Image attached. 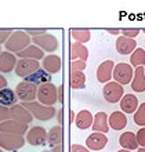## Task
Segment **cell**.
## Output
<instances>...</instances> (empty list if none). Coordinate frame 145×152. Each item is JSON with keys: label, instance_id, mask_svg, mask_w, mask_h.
<instances>
[{"label": "cell", "instance_id": "6da1fadb", "mask_svg": "<svg viewBox=\"0 0 145 152\" xmlns=\"http://www.w3.org/2000/svg\"><path fill=\"white\" fill-rule=\"evenodd\" d=\"M31 42H32V37L29 36L26 32L24 31H17V32H12L11 36L7 39L6 42V48L8 50V53H18L25 50V48L31 46Z\"/></svg>", "mask_w": 145, "mask_h": 152}, {"label": "cell", "instance_id": "7a4b0ae2", "mask_svg": "<svg viewBox=\"0 0 145 152\" xmlns=\"http://www.w3.org/2000/svg\"><path fill=\"white\" fill-rule=\"evenodd\" d=\"M21 105L32 113L33 119L50 120L54 118V115H55V108H54V107H46V105H42V104H39V102H36V101H32V102H22Z\"/></svg>", "mask_w": 145, "mask_h": 152}, {"label": "cell", "instance_id": "3957f363", "mask_svg": "<svg viewBox=\"0 0 145 152\" xmlns=\"http://www.w3.org/2000/svg\"><path fill=\"white\" fill-rule=\"evenodd\" d=\"M36 98L39 100V104L46 105V107H52L57 101V87L50 82L44 83L37 87Z\"/></svg>", "mask_w": 145, "mask_h": 152}, {"label": "cell", "instance_id": "277c9868", "mask_svg": "<svg viewBox=\"0 0 145 152\" xmlns=\"http://www.w3.org/2000/svg\"><path fill=\"white\" fill-rule=\"evenodd\" d=\"M25 145L24 136L10 134V133H0V148L3 151L15 152Z\"/></svg>", "mask_w": 145, "mask_h": 152}, {"label": "cell", "instance_id": "5b68a950", "mask_svg": "<svg viewBox=\"0 0 145 152\" xmlns=\"http://www.w3.org/2000/svg\"><path fill=\"white\" fill-rule=\"evenodd\" d=\"M133 75H134L133 66H131L130 64H127V62L116 64L115 65V68H113V72H112V77L115 79V82L119 83L120 86L131 83Z\"/></svg>", "mask_w": 145, "mask_h": 152}, {"label": "cell", "instance_id": "8992f818", "mask_svg": "<svg viewBox=\"0 0 145 152\" xmlns=\"http://www.w3.org/2000/svg\"><path fill=\"white\" fill-rule=\"evenodd\" d=\"M102 94H104V98L106 102L115 104V102H119L122 100V97L125 96V90H123V86H120L113 80V82H109L104 86Z\"/></svg>", "mask_w": 145, "mask_h": 152}, {"label": "cell", "instance_id": "52a82bcc", "mask_svg": "<svg viewBox=\"0 0 145 152\" xmlns=\"http://www.w3.org/2000/svg\"><path fill=\"white\" fill-rule=\"evenodd\" d=\"M37 69H40V62L36 60H28V58H21L20 61H17L15 65V73L20 77H26V76L32 75L33 72H36Z\"/></svg>", "mask_w": 145, "mask_h": 152}, {"label": "cell", "instance_id": "ba28073f", "mask_svg": "<svg viewBox=\"0 0 145 152\" xmlns=\"http://www.w3.org/2000/svg\"><path fill=\"white\" fill-rule=\"evenodd\" d=\"M36 93H37V87L31 83L21 82V83L17 84L15 88L17 98L22 101V102H32V101H35L36 100Z\"/></svg>", "mask_w": 145, "mask_h": 152}, {"label": "cell", "instance_id": "9c48e42d", "mask_svg": "<svg viewBox=\"0 0 145 152\" xmlns=\"http://www.w3.org/2000/svg\"><path fill=\"white\" fill-rule=\"evenodd\" d=\"M32 42L35 46H37L43 51L52 53L58 48V40H57L55 36H52L50 33H43L40 36L32 37Z\"/></svg>", "mask_w": 145, "mask_h": 152}, {"label": "cell", "instance_id": "30bf717a", "mask_svg": "<svg viewBox=\"0 0 145 152\" xmlns=\"http://www.w3.org/2000/svg\"><path fill=\"white\" fill-rule=\"evenodd\" d=\"M25 141H28V144L33 145V147L44 145L47 142V132H46V129L40 127V126H35V127L29 129L28 133H26Z\"/></svg>", "mask_w": 145, "mask_h": 152}, {"label": "cell", "instance_id": "8fae6325", "mask_svg": "<svg viewBox=\"0 0 145 152\" xmlns=\"http://www.w3.org/2000/svg\"><path fill=\"white\" fill-rule=\"evenodd\" d=\"M8 112H10V118L15 122H20V123L24 124H29L33 120L32 113L29 112L26 108H24L21 104H15L14 107L8 108Z\"/></svg>", "mask_w": 145, "mask_h": 152}, {"label": "cell", "instance_id": "7c38bea8", "mask_svg": "<svg viewBox=\"0 0 145 152\" xmlns=\"http://www.w3.org/2000/svg\"><path fill=\"white\" fill-rule=\"evenodd\" d=\"M0 133H10V134H18L24 136L28 133V124L20 123L12 119H8L3 123H0Z\"/></svg>", "mask_w": 145, "mask_h": 152}, {"label": "cell", "instance_id": "4fadbf2b", "mask_svg": "<svg viewBox=\"0 0 145 152\" xmlns=\"http://www.w3.org/2000/svg\"><path fill=\"white\" fill-rule=\"evenodd\" d=\"M115 68V62L112 60H106L101 62L100 66L97 68V80L102 84H106L112 79V72Z\"/></svg>", "mask_w": 145, "mask_h": 152}, {"label": "cell", "instance_id": "5bb4252c", "mask_svg": "<svg viewBox=\"0 0 145 152\" xmlns=\"http://www.w3.org/2000/svg\"><path fill=\"white\" fill-rule=\"evenodd\" d=\"M108 144V137L102 134V133H91L87 140H86V145H87V149H91V151H101V149L105 148V145Z\"/></svg>", "mask_w": 145, "mask_h": 152}, {"label": "cell", "instance_id": "9a60e30c", "mask_svg": "<svg viewBox=\"0 0 145 152\" xmlns=\"http://www.w3.org/2000/svg\"><path fill=\"white\" fill-rule=\"evenodd\" d=\"M136 48H137V43L134 39H129L122 35L116 39V51L122 56H129Z\"/></svg>", "mask_w": 145, "mask_h": 152}, {"label": "cell", "instance_id": "2e32d148", "mask_svg": "<svg viewBox=\"0 0 145 152\" xmlns=\"http://www.w3.org/2000/svg\"><path fill=\"white\" fill-rule=\"evenodd\" d=\"M17 65V57L12 53L1 51L0 53V72L8 73L12 69H15Z\"/></svg>", "mask_w": 145, "mask_h": 152}, {"label": "cell", "instance_id": "e0dca14e", "mask_svg": "<svg viewBox=\"0 0 145 152\" xmlns=\"http://www.w3.org/2000/svg\"><path fill=\"white\" fill-rule=\"evenodd\" d=\"M62 68V61L58 56H54V54H50V56L44 57L43 58V69L48 75L51 73H58Z\"/></svg>", "mask_w": 145, "mask_h": 152}, {"label": "cell", "instance_id": "ac0fdd59", "mask_svg": "<svg viewBox=\"0 0 145 152\" xmlns=\"http://www.w3.org/2000/svg\"><path fill=\"white\" fill-rule=\"evenodd\" d=\"M93 132L94 133H102L106 134L109 132V124H108V115L105 112H97L93 118Z\"/></svg>", "mask_w": 145, "mask_h": 152}, {"label": "cell", "instance_id": "d6986e66", "mask_svg": "<svg viewBox=\"0 0 145 152\" xmlns=\"http://www.w3.org/2000/svg\"><path fill=\"white\" fill-rule=\"evenodd\" d=\"M120 102V109L125 115H130V113H134L138 108V98L134 94H126V96L122 97Z\"/></svg>", "mask_w": 145, "mask_h": 152}, {"label": "cell", "instance_id": "ffe728a7", "mask_svg": "<svg viewBox=\"0 0 145 152\" xmlns=\"http://www.w3.org/2000/svg\"><path fill=\"white\" fill-rule=\"evenodd\" d=\"M24 82H26V83H31L33 84V86H39V84H44V83H50L51 82V75H48L47 72H46L44 69H37L36 72H33L32 75L26 76V77H24Z\"/></svg>", "mask_w": 145, "mask_h": 152}, {"label": "cell", "instance_id": "44dd1931", "mask_svg": "<svg viewBox=\"0 0 145 152\" xmlns=\"http://www.w3.org/2000/svg\"><path fill=\"white\" fill-rule=\"evenodd\" d=\"M108 124H109V129L123 130L127 126V115H125L122 111L112 112L111 116H108Z\"/></svg>", "mask_w": 145, "mask_h": 152}, {"label": "cell", "instance_id": "7402d4cb", "mask_svg": "<svg viewBox=\"0 0 145 152\" xmlns=\"http://www.w3.org/2000/svg\"><path fill=\"white\" fill-rule=\"evenodd\" d=\"M69 57H71L72 61H75V60L87 61V58H89V50H87V47H86L85 44H80L75 42L69 47Z\"/></svg>", "mask_w": 145, "mask_h": 152}, {"label": "cell", "instance_id": "603a6c76", "mask_svg": "<svg viewBox=\"0 0 145 152\" xmlns=\"http://www.w3.org/2000/svg\"><path fill=\"white\" fill-rule=\"evenodd\" d=\"M131 88L137 93H144L145 91V73H144V66H138L134 71L133 80H131Z\"/></svg>", "mask_w": 145, "mask_h": 152}, {"label": "cell", "instance_id": "cb8c5ba5", "mask_svg": "<svg viewBox=\"0 0 145 152\" xmlns=\"http://www.w3.org/2000/svg\"><path fill=\"white\" fill-rule=\"evenodd\" d=\"M17 56L20 57V58H28V60L39 61V60H43V58H44V51L40 50V48L37 47V46H35V44H31V46H28L25 50L18 53Z\"/></svg>", "mask_w": 145, "mask_h": 152}, {"label": "cell", "instance_id": "d4e9b609", "mask_svg": "<svg viewBox=\"0 0 145 152\" xmlns=\"http://www.w3.org/2000/svg\"><path fill=\"white\" fill-rule=\"evenodd\" d=\"M75 124L80 130H86V129L91 127V124H93V115L87 109H82L80 112L75 116Z\"/></svg>", "mask_w": 145, "mask_h": 152}, {"label": "cell", "instance_id": "484cf974", "mask_svg": "<svg viewBox=\"0 0 145 152\" xmlns=\"http://www.w3.org/2000/svg\"><path fill=\"white\" fill-rule=\"evenodd\" d=\"M17 101H18V98H17V94L14 90L8 87L0 90V105L1 107L11 108V107H14L17 104Z\"/></svg>", "mask_w": 145, "mask_h": 152}, {"label": "cell", "instance_id": "4316f807", "mask_svg": "<svg viewBox=\"0 0 145 152\" xmlns=\"http://www.w3.org/2000/svg\"><path fill=\"white\" fill-rule=\"evenodd\" d=\"M119 144L122 145V148L127 149V151H134V149L138 148L137 138H136V134H134L133 132L123 133V134L119 137Z\"/></svg>", "mask_w": 145, "mask_h": 152}, {"label": "cell", "instance_id": "83f0119b", "mask_svg": "<svg viewBox=\"0 0 145 152\" xmlns=\"http://www.w3.org/2000/svg\"><path fill=\"white\" fill-rule=\"evenodd\" d=\"M62 140H64V129L62 126H54L51 127L50 133H47V142L51 147H57V145H62Z\"/></svg>", "mask_w": 145, "mask_h": 152}, {"label": "cell", "instance_id": "f1b7e54d", "mask_svg": "<svg viewBox=\"0 0 145 152\" xmlns=\"http://www.w3.org/2000/svg\"><path fill=\"white\" fill-rule=\"evenodd\" d=\"M69 84L73 90H79L86 86V75L83 72H71L69 75Z\"/></svg>", "mask_w": 145, "mask_h": 152}, {"label": "cell", "instance_id": "f546056e", "mask_svg": "<svg viewBox=\"0 0 145 152\" xmlns=\"http://www.w3.org/2000/svg\"><path fill=\"white\" fill-rule=\"evenodd\" d=\"M130 65L134 66V68L145 66V51L141 47L136 48V50L130 54Z\"/></svg>", "mask_w": 145, "mask_h": 152}, {"label": "cell", "instance_id": "4dcf8cb0", "mask_svg": "<svg viewBox=\"0 0 145 152\" xmlns=\"http://www.w3.org/2000/svg\"><path fill=\"white\" fill-rule=\"evenodd\" d=\"M71 36L76 40V43L85 44L90 40L91 33H90V31H87V29H73V31H71Z\"/></svg>", "mask_w": 145, "mask_h": 152}, {"label": "cell", "instance_id": "1f68e13d", "mask_svg": "<svg viewBox=\"0 0 145 152\" xmlns=\"http://www.w3.org/2000/svg\"><path fill=\"white\" fill-rule=\"evenodd\" d=\"M134 123L141 127H145V102L138 105L137 111L134 112Z\"/></svg>", "mask_w": 145, "mask_h": 152}, {"label": "cell", "instance_id": "d6a6232c", "mask_svg": "<svg viewBox=\"0 0 145 152\" xmlns=\"http://www.w3.org/2000/svg\"><path fill=\"white\" fill-rule=\"evenodd\" d=\"M86 69V61L75 60L71 61V72H83Z\"/></svg>", "mask_w": 145, "mask_h": 152}, {"label": "cell", "instance_id": "836d02e7", "mask_svg": "<svg viewBox=\"0 0 145 152\" xmlns=\"http://www.w3.org/2000/svg\"><path fill=\"white\" fill-rule=\"evenodd\" d=\"M122 36H126L129 39H134L136 36L140 35V29H122L120 31Z\"/></svg>", "mask_w": 145, "mask_h": 152}, {"label": "cell", "instance_id": "e575fe53", "mask_svg": "<svg viewBox=\"0 0 145 152\" xmlns=\"http://www.w3.org/2000/svg\"><path fill=\"white\" fill-rule=\"evenodd\" d=\"M136 138H137V144L141 148H145V127L138 130V133L136 134Z\"/></svg>", "mask_w": 145, "mask_h": 152}, {"label": "cell", "instance_id": "d590c367", "mask_svg": "<svg viewBox=\"0 0 145 152\" xmlns=\"http://www.w3.org/2000/svg\"><path fill=\"white\" fill-rule=\"evenodd\" d=\"M8 118H10L8 108H6V107H1V105H0V123H3V122L8 120Z\"/></svg>", "mask_w": 145, "mask_h": 152}, {"label": "cell", "instance_id": "8d00e7d4", "mask_svg": "<svg viewBox=\"0 0 145 152\" xmlns=\"http://www.w3.org/2000/svg\"><path fill=\"white\" fill-rule=\"evenodd\" d=\"M26 33L31 37H36V36L43 35V33H47V31L46 29H26Z\"/></svg>", "mask_w": 145, "mask_h": 152}, {"label": "cell", "instance_id": "74e56055", "mask_svg": "<svg viewBox=\"0 0 145 152\" xmlns=\"http://www.w3.org/2000/svg\"><path fill=\"white\" fill-rule=\"evenodd\" d=\"M12 31H10V29H6V31H0V44H3L7 42V39L10 36H11Z\"/></svg>", "mask_w": 145, "mask_h": 152}, {"label": "cell", "instance_id": "f35d334b", "mask_svg": "<svg viewBox=\"0 0 145 152\" xmlns=\"http://www.w3.org/2000/svg\"><path fill=\"white\" fill-rule=\"evenodd\" d=\"M71 152H90V151L86 147H83V145L72 144L71 145Z\"/></svg>", "mask_w": 145, "mask_h": 152}, {"label": "cell", "instance_id": "ab89813d", "mask_svg": "<svg viewBox=\"0 0 145 152\" xmlns=\"http://www.w3.org/2000/svg\"><path fill=\"white\" fill-rule=\"evenodd\" d=\"M64 88H62V86L61 87H58L57 88V100L60 101V102H64Z\"/></svg>", "mask_w": 145, "mask_h": 152}, {"label": "cell", "instance_id": "60d3db41", "mask_svg": "<svg viewBox=\"0 0 145 152\" xmlns=\"http://www.w3.org/2000/svg\"><path fill=\"white\" fill-rule=\"evenodd\" d=\"M6 87H7V80L0 73V90H3V88H6Z\"/></svg>", "mask_w": 145, "mask_h": 152}, {"label": "cell", "instance_id": "b9f144b4", "mask_svg": "<svg viewBox=\"0 0 145 152\" xmlns=\"http://www.w3.org/2000/svg\"><path fill=\"white\" fill-rule=\"evenodd\" d=\"M62 116H64V112H62V109H61L60 112H58V118H57V119H58V122H60L61 124H62Z\"/></svg>", "mask_w": 145, "mask_h": 152}, {"label": "cell", "instance_id": "7bdbcfd3", "mask_svg": "<svg viewBox=\"0 0 145 152\" xmlns=\"http://www.w3.org/2000/svg\"><path fill=\"white\" fill-rule=\"evenodd\" d=\"M51 152H62V145H57V147H54V149H52Z\"/></svg>", "mask_w": 145, "mask_h": 152}, {"label": "cell", "instance_id": "ee69618b", "mask_svg": "<svg viewBox=\"0 0 145 152\" xmlns=\"http://www.w3.org/2000/svg\"><path fill=\"white\" fill-rule=\"evenodd\" d=\"M109 33H111V35H120V29H116V31H109Z\"/></svg>", "mask_w": 145, "mask_h": 152}, {"label": "cell", "instance_id": "f6af8a7d", "mask_svg": "<svg viewBox=\"0 0 145 152\" xmlns=\"http://www.w3.org/2000/svg\"><path fill=\"white\" fill-rule=\"evenodd\" d=\"M69 116H71V118H69V120H71V123H72L73 120H75V116H76V115H75V113H73L72 111H71V113H69Z\"/></svg>", "mask_w": 145, "mask_h": 152}, {"label": "cell", "instance_id": "bcb514c9", "mask_svg": "<svg viewBox=\"0 0 145 152\" xmlns=\"http://www.w3.org/2000/svg\"><path fill=\"white\" fill-rule=\"evenodd\" d=\"M117 152H131V151H127V149H120V151H117Z\"/></svg>", "mask_w": 145, "mask_h": 152}, {"label": "cell", "instance_id": "7dc6e473", "mask_svg": "<svg viewBox=\"0 0 145 152\" xmlns=\"http://www.w3.org/2000/svg\"><path fill=\"white\" fill-rule=\"evenodd\" d=\"M138 152H145V148H138Z\"/></svg>", "mask_w": 145, "mask_h": 152}, {"label": "cell", "instance_id": "c3c4849f", "mask_svg": "<svg viewBox=\"0 0 145 152\" xmlns=\"http://www.w3.org/2000/svg\"><path fill=\"white\" fill-rule=\"evenodd\" d=\"M0 152H4V151H3V149H1V148H0Z\"/></svg>", "mask_w": 145, "mask_h": 152}, {"label": "cell", "instance_id": "681fc988", "mask_svg": "<svg viewBox=\"0 0 145 152\" xmlns=\"http://www.w3.org/2000/svg\"><path fill=\"white\" fill-rule=\"evenodd\" d=\"M144 73H145V66H144Z\"/></svg>", "mask_w": 145, "mask_h": 152}, {"label": "cell", "instance_id": "f907efd6", "mask_svg": "<svg viewBox=\"0 0 145 152\" xmlns=\"http://www.w3.org/2000/svg\"><path fill=\"white\" fill-rule=\"evenodd\" d=\"M43 152H50V151H43Z\"/></svg>", "mask_w": 145, "mask_h": 152}, {"label": "cell", "instance_id": "816d5d0a", "mask_svg": "<svg viewBox=\"0 0 145 152\" xmlns=\"http://www.w3.org/2000/svg\"><path fill=\"white\" fill-rule=\"evenodd\" d=\"M0 53H1V47H0Z\"/></svg>", "mask_w": 145, "mask_h": 152}]
</instances>
